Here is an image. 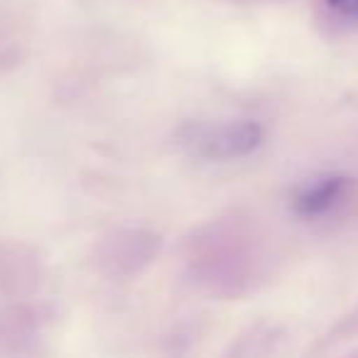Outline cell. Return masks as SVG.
Returning <instances> with one entry per match:
<instances>
[{
	"mask_svg": "<svg viewBox=\"0 0 358 358\" xmlns=\"http://www.w3.org/2000/svg\"><path fill=\"white\" fill-rule=\"evenodd\" d=\"M348 179L346 177H324L314 185H309L302 194L294 199V209H297L299 216H319V214H327L338 199H341L343 189H346Z\"/></svg>",
	"mask_w": 358,
	"mask_h": 358,
	"instance_id": "2",
	"label": "cell"
},
{
	"mask_svg": "<svg viewBox=\"0 0 358 358\" xmlns=\"http://www.w3.org/2000/svg\"><path fill=\"white\" fill-rule=\"evenodd\" d=\"M179 143L192 155L206 159H234L250 155L263 143V128L250 120L241 123H189L179 130Z\"/></svg>",
	"mask_w": 358,
	"mask_h": 358,
	"instance_id": "1",
	"label": "cell"
},
{
	"mask_svg": "<svg viewBox=\"0 0 358 358\" xmlns=\"http://www.w3.org/2000/svg\"><path fill=\"white\" fill-rule=\"evenodd\" d=\"M327 3H329V8L336 10L341 17H346V20L358 25V0H327Z\"/></svg>",
	"mask_w": 358,
	"mask_h": 358,
	"instance_id": "3",
	"label": "cell"
}]
</instances>
